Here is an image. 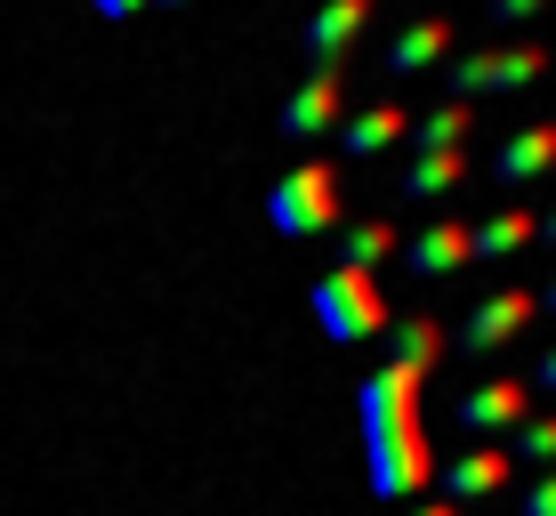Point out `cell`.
I'll use <instances>...</instances> for the list:
<instances>
[{
	"mask_svg": "<svg viewBox=\"0 0 556 516\" xmlns=\"http://www.w3.org/2000/svg\"><path fill=\"white\" fill-rule=\"evenodd\" d=\"M452 419H459V436H484V444L492 436H516L532 419V388L525 379H484V388H468L452 404Z\"/></svg>",
	"mask_w": 556,
	"mask_h": 516,
	"instance_id": "cell-8",
	"label": "cell"
},
{
	"mask_svg": "<svg viewBox=\"0 0 556 516\" xmlns=\"http://www.w3.org/2000/svg\"><path fill=\"white\" fill-rule=\"evenodd\" d=\"M532 307H541V315H556V282H548V291H532Z\"/></svg>",
	"mask_w": 556,
	"mask_h": 516,
	"instance_id": "cell-25",
	"label": "cell"
},
{
	"mask_svg": "<svg viewBox=\"0 0 556 516\" xmlns=\"http://www.w3.org/2000/svg\"><path fill=\"white\" fill-rule=\"evenodd\" d=\"M89 9H98L105 25H129V16H138V9H153V0H89Z\"/></svg>",
	"mask_w": 556,
	"mask_h": 516,
	"instance_id": "cell-21",
	"label": "cell"
},
{
	"mask_svg": "<svg viewBox=\"0 0 556 516\" xmlns=\"http://www.w3.org/2000/svg\"><path fill=\"white\" fill-rule=\"evenodd\" d=\"M153 9H194V0H153Z\"/></svg>",
	"mask_w": 556,
	"mask_h": 516,
	"instance_id": "cell-26",
	"label": "cell"
},
{
	"mask_svg": "<svg viewBox=\"0 0 556 516\" xmlns=\"http://www.w3.org/2000/svg\"><path fill=\"white\" fill-rule=\"evenodd\" d=\"M556 56L541 41H508V49H468V56H444V98L476 105V98H516V89H532Z\"/></svg>",
	"mask_w": 556,
	"mask_h": 516,
	"instance_id": "cell-4",
	"label": "cell"
},
{
	"mask_svg": "<svg viewBox=\"0 0 556 516\" xmlns=\"http://www.w3.org/2000/svg\"><path fill=\"white\" fill-rule=\"evenodd\" d=\"M404 516H459V508H452V501H412Z\"/></svg>",
	"mask_w": 556,
	"mask_h": 516,
	"instance_id": "cell-23",
	"label": "cell"
},
{
	"mask_svg": "<svg viewBox=\"0 0 556 516\" xmlns=\"http://www.w3.org/2000/svg\"><path fill=\"white\" fill-rule=\"evenodd\" d=\"M525 242H532V210L525 202H508V210H492L484 226H468V251L476 259H516Z\"/></svg>",
	"mask_w": 556,
	"mask_h": 516,
	"instance_id": "cell-16",
	"label": "cell"
},
{
	"mask_svg": "<svg viewBox=\"0 0 556 516\" xmlns=\"http://www.w3.org/2000/svg\"><path fill=\"white\" fill-rule=\"evenodd\" d=\"M339 218H348V178L323 154H306L299 169H282V178L266 186V226H275L282 242H315V235H331Z\"/></svg>",
	"mask_w": 556,
	"mask_h": 516,
	"instance_id": "cell-2",
	"label": "cell"
},
{
	"mask_svg": "<svg viewBox=\"0 0 556 516\" xmlns=\"http://www.w3.org/2000/svg\"><path fill=\"white\" fill-rule=\"evenodd\" d=\"M541 9H548V0H492V16H501V25H532Z\"/></svg>",
	"mask_w": 556,
	"mask_h": 516,
	"instance_id": "cell-20",
	"label": "cell"
},
{
	"mask_svg": "<svg viewBox=\"0 0 556 516\" xmlns=\"http://www.w3.org/2000/svg\"><path fill=\"white\" fill-rule=\"evenodd\" d=\"M508 461H532V468H556V412H532L525 428L508 436Z\"/></svg>",
	"mask_w": 556,
	"mask_h": 516,
	"instance_id": "cell-18",
	"label": "cell"
},
{
	"mask_svg": "<svg viewBox=\"0 0 556 516\" xmlns=\"http://www.w3.org/2000/svg\"><path fill=\"white\" fill-rule=\"evenodd\" d=\"M363 33H371V0H323V9L306 16V33H299L306 73H348Z\"/></svg>",
	"mask_w": 556,
	"mask_h": 516,
	"instance_id": "cell-6",
	"label": "cell"
},
{
	"mask_svg": "<svg viewBox=\"0 0 556 516\" xmlns=\"http://www.w3.org/2000/svg\"><path fill=\"white\" fill-rule=\"evenodd\" d=\"M444 56H452V16H412V25L379 49V73H388V81H412V73L444 65Z\"/></svg>",
	"mask_w": 556,
	"mask_h": 516,
	"instance_id": "cell-11",
	"label": "cell"
},
{
	"mask_svg": "<svg viewBox=\"0 0 556 516\" xmlns=\"http://www.w3.org/2000/svg\"><path fill=\"white\" fill-rule=\"evenodd\" d=\"M532 315H541V307H532V291H525V282H508V291H492L476 315L452 323V355H501L508 339H525Z\"/></svg>",
	"mask_w": 556,
	"mask_h": 516,
	"instance_id": "cell-5",
	"label": "cell"
},
{
	"mask_svg": "<svg viewBox=\"0 0 556 516\" xmlns=\"http://www.w3.org/2000/svg\"><path fill=\"white\" fill-rule=\"evenodd\" d=\"M348 122V73H306V81L282 98V138L291 146H315Z\"/></svg>",
	"mask_w": 556,
	"mask_h": 516,
	"instance_id": "cell-7",
	"label": "cell"
},
{
	"mask_svg": "<svg viewBox=\"0 0 556 516\" xmlns=\"http://www.w3.org/2000/svg\"><path fill=\"white\" fill-rule=\"evenodd\" d=\"M435 484H444V501H501L516 484V461L508 444H476V452H452V461H435Z\"/></svg>",
	"mask_w": 556,
	"mask_h": 516,
	"instance_id": "cell-9",
	"label": "cell"
},
{
	"mask_svg": "<svg viewBox=\"0 0 556 516\" xmlns=\"http://www.w3.org/2000/svg\"><path fill=\"white\" fill-rule=\"evenodd\" d=\"M532 242H556V210H548V218H532Z\"/></svg>",
	"mask_w": 556,
	"mask_h": 516,
	"instance_id": "cell-24",
	"label": "cell"
},
{
	"mask_svg": "<svg viewBox=\"0 0 556 516\" xmlns=\"http://www.w3.org/2000/svg\"><path fill=\"white\" fill-rule=\"evenodd\" d=\"M532 388H541V395H556V348H548L541 363H532Z\"/></svg>",
	"mask_w": 556,
	"mask_h": 516,
	"instance_id": "cell-22",
	"label": "cell"
},
{
	"mask_svg": "<svg viewBox=\"0 0 556 516\" xmlns=\"http://www.w3.org/2000/svg\"><path fill=\"white\" fill-rule=\"evenodd\" d=\"M404 242H395V218H355L348 235H339V266H363V275H379V259H395Z\"/></svg>",
	"mask_w": 556,
	"mask_h": 516,
	"instance_id": "cell-17",
	"label": "cell"
},
{
	"mask_svg": "<svg viewBox=\"0 0 556 516\" xmlns=\"http://www.w3.org/2000/svg\"><path fill=\"white\" fill-rule=\"evenodd\" d=\"M404 266H412L419 282H444V275H459V266H476V251H468V226H459V218L419 226V235L404 242Z\"/></svg>",
	"mask_w": 556,
	"mask_h": 516,
	"instance_id": "cell-12",
	"label": "cell"
},
{
	"mask_svg": "<svg viewBox=\"0 0 556 516\" xmlns=\"http://www.w3.org/2000/svg\"><path fill=\"white\" fill-rule=\"evenodd\" d=\"M516 516H556V468L541 476V484H525V501H516Z\"/></svg>",
	"mask_w": 556,
	"mask_h": 516,
	"instance_id": "cell-19",
	"label": "cell"
},
{
	"mask_svg": "<svg viewBox=\"0 0 556 516\" xmlns=\"http://www.w3.org/2000/svg\"><path fill=\"white\" fill-rule=\"evenodd\" d=\"M459 186H468V146H459V154H412V169H404L412 202H444V194H459Z\"/></svg>",
	"mask_w": 556,
	"mask_h": 516,
	"instance_id": "cell-15",
	"label": "cell"
},
{
	"mask_svg": "<svg viewBox=\"0 0 556 516\" xmlns=\"http://www.w3.org/2000/svg\"><path fill=\"white\" fill-rule=\"evenodd\" d=\"M468 129H476V105L444 98L435 113H419V122H412V154H459V146H468Z\"/></svg>",
	"mask_w": 556,
	"mask_h": 516,
	"instance_id": "cell-14",
	"label": "cell"
},
{
	"mask_svg": "<svg viewBox=\"0 0 556 516\" xmlns=\"http://www.w3.org/2000/svg\"><path fill=\"white\" fill-rule=\"evenodd\" d=\"M331 138H339V154L371 162V154H388V146H404V138H412V113L395 105V98H388V105H355L348 122L331 129Z\"/></svg>",
	"mask_w": 556,
	"mask_h": 516,
	"instance_id": "cell-13",
	"label": "cell"
},
{
	"mask_svg": "<svg viewBox=\"0 0 556 516\" xmlns=\"http://www.w3.org/2000/svg\"><path fill=\"white\" fill-rule=\"evenodd\" d=\"M556 178V122H525L501 138V154H492V186L501 194H525V186Z\"/></svg>",
	"mask_w": 556,
	"mask_h": 516,
	"instance_id": "cell-10",
	"label": "cell"
},
{
	"mask_svg": "<svg viewBox=\"0 0 556 516\" xmlns=\"http://www.w3.org/2000/svg\"><path fill=\"white\" fill-rule=\"evenodd\" d=\"M388 363L355 379V428H363V484L379 508H412L435 492V444L419 395H428L435 363L452 355V323L444 315H395L388 331Z\"/></svg>",
	"mask_w": 556,
	"mask_h": 516,
	"instance_id": "cell-1",
	"label": "cell"
},
{
	"mask_svg": "<svg viewBox=\"0 0 556 516\" xmlns=\"http://www.w3.org/2000/svg\"><path fill=\"white\" fill-rule=\"evenodd\" d=\"M306 299H315V323H323V339H331V348H363V339H379V331L395 323L379 275H363V266H331Z\"/></svg>",
	"mask_w": 556,
	"mask_h": 516,
	"instance_id": "cell-3",
	"label": "cell"
}]
</instances>
